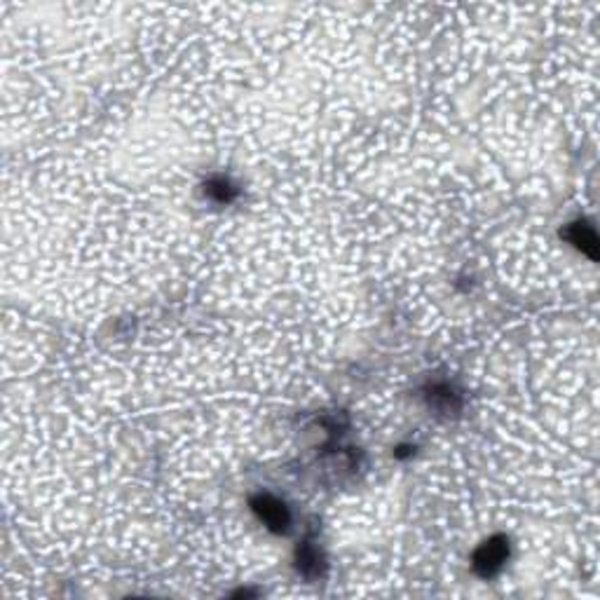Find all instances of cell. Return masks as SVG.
<instances>
[{"instance_id": "6da1fadb", "label": "cell", "mask_w": 600, "mask_h": 600, "mask_svg": "<svg viewBox=\"0 0 600 600\" xmlns=\"http://www.w3.org/2000/svg\"><path fill=\"white\" fill-rule=\"evenodd\" d=\"M507 556H509L507 540L504 537H492V540H488V542L476 548V554H474V570L481 577H492L507 563Z\"/></svg>"}, {"instance_id": "7a4b0ae2", "label": "cell", "mask_w": 600, "mask_h": 600, "mask_svg": "<svg viewBox=\"0 0 600 600\" xmlns=\"http://www.w3.org/2000/svg\"><path fill=\"white\" fill-rule=\"evenodd\" d=\"M252 507L253 511H256V516H259L270 530H275V532H286V530H289L291 516L289 511H286L284 502H279V500H275L272 495H259L253 497Z\"/></svg>"}, {"instance_id": "3957f363", "label": "cell", "mask_w": 600, "mask_h": 600, "mask_svg": "<svg viewBox=\"0 0 600 600\" xmlns=\"http://www.w3.org/2000/svg\"><path fill=\"white\" fill-rule=\"evenodd\" d=\"M570 233H577L572 237V242L580 249H584V252L591 256V259H596V233L591 230V228L587 226V223H574L572 228H570Z\"/></svg>"}]
</instances>
